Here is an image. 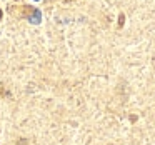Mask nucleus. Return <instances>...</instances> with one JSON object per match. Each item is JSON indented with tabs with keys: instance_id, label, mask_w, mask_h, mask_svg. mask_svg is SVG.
Instances as JSON below:
<instances>
[{
	"instance_id": "f257e3e1",
	"label": "nucleus",
	"mask_w": 155,
	"mask_h": 145,
	"mask_svg": "<svg viewBox=\"0 0 155 145\" xmlns=\"http://www.w3.org/2000/svg\"><path fill=\"white\" fill-rule=\"evenodd\" d=\"M28 20H30V24H34V25L40 24V22H42V14H40V10H37V8H35V10L32 12V15L28 17Z\"/></svg>"
},
{
	"instance_id": "f03ea898",
	"label": "nucleus",
	"mask_w": 155,
	"mask_h": 145,
	"mask_svg": "<svg viewBox=\"0 0 155 145\" xmlns=\"http://www.w3.org/2000/svg\"><path fill=\"white\" fill-rule=\"evenodd\" d=\"M35 2H37V0H35Z\"/></svg>"
}]
</instances>
